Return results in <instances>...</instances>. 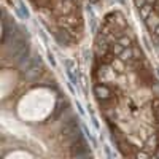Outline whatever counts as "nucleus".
<instances>
[{
    "label": "nucleus",
    "mask_w": 159,
    "mask_h": 159,
    "mask_svg": "<svg viewBox=\"0 0 159 159\" xmlns=\"http://www.w3.org/2000/svg\"><path fill=\"white\" fill-rule=\"evenodd\" d=\"M94 96L100 103H107L113 100V91L110 86H107L105 83H97L94 86Z\"/></svg>",
    "instance_id": "1"
},
{
    "label": "nucleus",
    "mask_w": 159,
    "mask_h": 159,
    "mask_svg": "<svg viewBox=\"0 0 159 159\" xmlns=\"http://www.w3.org/2000/svg\"><path fill=\"white\" fill-rule=\"evenodd\" d=\"M151 110H153V116H154V123H156V127L159 130V99H154L151 102Z\"/></svg>",
    "instance_id": "2"
},
{
    "label": "nucleus",
    "mask_w": 159,
    "mask_h": 159,
    "mask_svg": "<svg viewBox=\"0 0 159 159\" xmlns=\"http://www.w3.org/2000/svg\"><path fill=\"white\" fill-rule=\"evenodd\" d=\"M118 42L121 43L124 48H130V46H132V40H130L127 35H121V37L118 38Z\"/></svg>",
    "instance_id": "3"
},
{
    "label": "nucleus",
    "mask_w": 159,
    "mask_h": 159,
    "mask_svg": "<svg viewBox=\"0 0 159 159\" xmlns=\"http://www.w3.org/2000/svg\"><path fill=\"white\" fill-rule=\"evenodd\" d=\"M34 5L38 7V8H46V7H51L52 0H32Z\"/></svg>",
    "instance_id": "4"
},
{
    "label": "nucleus",
    "mask_w": 159,
    "mask_h": 159,
    "mask_svg": "<svg viewBox=\"0 0 159 159\" xmlns=\"http://www.w3.org/2000/svg\"><path fill=\"white\" fill-rule=\"evenodd\" d=\"M91 2H94V3H96V2H99V0H91Z\"/></svg>",
    "instance_id": "5"
}]
</instances>
